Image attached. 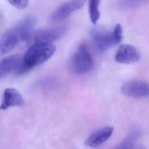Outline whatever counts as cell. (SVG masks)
Instances as JSON below:
<instances>
[{"instance_id": "cell-2", "label": "cell", "mask_w": 149, "mask_h": 149, "mask_svg": "<svg viewBox=\"0 0 149 149\" xmlns=\"http://www.w3.org/2000/svg\"><path fill=\"white\" fill-rule=\"evenodd\" d=\"M93 66V59L91 52L85 45H81L71 61V69L77 75H84L89 72Z\"/></svg>"}, {"instance_id": "cell-14", "label": "cell", "mask_w": 149, "mask_h": 149, "mask_svg": "<svg viewBox=\"0 0 149 149\" xmlns=\"http://www.w3.org/2000/svg\"><path fill=\"white\" fill-rule=\"evenodd\" d=\"M113 36H114V38H115V41H116L117 45L120 44L121 42L122 38H123V30H122V26L120 24H118L114 27V29L113 31Z\"/></svg>"}, {"instance_id": "cell-7", "label": "cell", "mask_w": 149, "mask_h": 149, "mask_svg": "<svg viewBox=\"0 0 149 149\" xmlns=\"http://www.w3.org/2000/svg\"><path fill=\"white\" fill-rule=\"evenodd\" d=\"M141 59L140 52L133 45L124 44L121 45L115 54V60L118 63L130 65L139 62Z\"/></svg>"}, {"instance_id": "cell-11", "label": "cell", "mask_w": 149, "mask_h": 149, "mask_svg": "<svg viewBox=\"0 0 149 149\" xmlns=\"http://www.w3.org/2000/svg\"><path fill=\"white\" fill-rule=\"evenodd\" d=\"M34 24H35L34 18L29 17L20 21L12 30L17 35L20 41H25L28 40L32 36Z\"/></svg>"}, {"instance_id": "cell-9", "label": "cell", "mask_w": 149, "mask_h": 149, "mask_svg": "<svg viewBox=\"0 0 149 149\" xmlns=\"http://www.w3.org/2000/svg\"><path fill=\"white\" fill-rule=\"evenodd\" d=\"M113 130L114 129L113 127H104L96 130L91 134L85 141L86 146L90 148H97L102 145L111 138L113 134Z\"/></svg>"}, {"instance_id": "cell-8", "label": "cell", "mask_w": 149, "mask_h": 149, "mask_svg": "<svg viewBox=\"0 0 149 149\" xmlns=\"http://www.w3.org/2000/svg\"><path fill=\"white\" fill-rule=\"evenodd\" d=\"M66 29L64 26H55L50 28H45L37 31L34 35L35 42H47L52 43L59 39L65 33Z\"/></svg>"}, {"instance_id": "cell-13", "label": "cell", "mask_w": 149, "mask_h": 149, "mask_svg": "<svg viewBox=\"0 0 149 149\" xmlns=\"http://www.w3.org/2000/svg\"><path fill=\"white\" fill-rule=\"evenodd\" d=\"M100 0H89V16L93 24H97L100 17Z\"/></svg>"}, {"instance_id": "cell-15", "label": "cell", "mask_w": 149, "mask_h": 149, "mask_svg": "<svg viewBox=\"0 0 149 149\" xmlns=\"http://www.w3.org/2000/svg\"><path fill=\"white\" fill-rule=\"evenodd\" d=\"M8 2L14 7L20 10L26 8L28 5V0H8Z\"/></svg>"}, {"instance_id": "cell-16", "label": "cell", "mask_w": 149, "mask_h": 149, "mask_svg": "<svg viewBox=\"0 0 149 149\" xmlns=\"http://www.w3.org/2000/svg\"><path fill=\"white\" fill-rule=\"evenodd\" d=\"M142 1H144V0H125L124 3H126L127 6H132V5H135L137 3H140Z\"/></svg>"}, {"instance_id": "cell-3", "label": "cell", "mask_w": 149, "mask_h": 149, "mask_svg": "<svg viewBox=\"0 0 149 149\" xmlns=\"http://www.w3.org/2000/svg\"><path fill=\"white\" fill-rule=\"evenodd\" d=\"M30 69L31 68L24 63L23 58L20 55H12L3 58L0 62V79L12 72L17 75H20L26 72Z\"/></svg>"}, {"instance_id": "cell-12", "label": "cell", "mask_w": 149, "mask_h": 149, "mask_svg": "<svg viewBox=\"0 0 149 149\" xmlns=\"http://www.w3.org/2000/svg\"><path fill=\"white\" fill-rule=\"evenodd\" d=\"M19 41L17 35L13 30H10L2 35L0 38V56H3L14 49Z\"/></svg>"}, {"instance_id": "cell-10", "label": "cell", "mask_w": 149, "mask_h": 149, "mask_svg": "<svg viewBox=\"0 0 149 149\" xmlns=\"http://www.w3.org/2000/svg\"><path fill=\"white\" fill-rule=\"evenodd\" d=\"M24 100L22 94L14 88H7L3 92V102L0 105V110H6L10 107H23Z\"/></svg>"}, {"instance_id": "cell-4", "label": "cell", "mask_w": 149, "mask_h": 149, "mask_svg": "<svg viewBox=\"0 0 149 149\" xmlns=\"http://www.w3.org/2000/svg\"><path fill=\"white\" fill-rule=\"evenodd\" d=\"M91 37L96 48L100 52H106L117 45L113 33L104 28H94L91 31Z\"/></svg>"}, {"instance_id": "cell-1", "label": "cell", "mask_w": 149, "mask_h": 149, "mask_svg": "<svg viewBox=\"0 0 149 149\" xmlns=\"http://www.w3.org/2000/svg\"><path fill=\"white\" fill-rule=\"evenodd\" d=\"M56 47L52 43L36 42L25 52L23 61L30 68L47 61L55 53Z\"/></svg>"}, {"instance_id": "cell-5", "label": "cell", "mask_w": 149, "mask_h": 149, "mask_svg": "<svg viewBox=\"0 0 149 149\" xmlns=\"http://www.w3.org/2000/svg\"><path fill=\"white\" fill-rule=\"evenodd\" d=\"M121 92L127 97L134 99H143L149 97V84L143 80H130L124 83Z\"/></svg>"}, {"instance_id": "cell-6", "label": "cell", "mask_w": 149, "mask_h": 149, "mask_svg": "<svg viewBox=\"0 0 149 149\" xmlns=\"http://www.w3.org/2000/svg\"><path fill=\"white\" fill-rule=\"evenodd\" d=\"M86 0H69L58 7L52 15L53 22H59L68 17L73 12L79 10L86 3Z\"/></svg>"}]
</instances>
